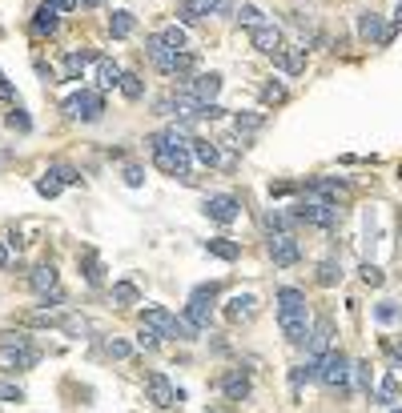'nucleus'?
Listing matches in <instances>:
<instances>
[{"instance_id": "28", "label": "nucleus", "mask_w": 402, "mask_h": 413, "mask_svg": "<svg viewBox=\"0 0 402 413\" xmlns=\"http://www.w3.org/2000/svg\"><path fill=\"white\" fill-rule=\"evenodd\" d=\"M237 21L245 24L250 32H254V28H261V24H270V21H265V12H261L258 4H241V8H237Z\"/></svg>"}, {"instance_id": "13", "label": "nucleus", "mask_w": 402, "mask_h": 413, "mask_svg": "<svg viewBox=\"0 0 402 413\" xmlns=\"http://www.w3.org/2000/svg\"><path fill=\"white\" fill-rule=\"evenodd\" d=\"M330 337H334V325L330 317L310 325V337H306V357H326L330 353Z\"/></svg>"}, {"instance_id": "18", "label": "nucleus", "mask_w": 402, "mask_h": 413, "mask_svg": "<svg viewBox=\"0 0 402 413\" xmlns=\"http://www.w3.org/2000/svg\"><path fill=\"white\" fill-rule=\"evenodd\" d=\"M254 313H258V297L254 293H237V297L225 301V317L230 321H250Z\"/></svg>"}, {"instance_id": "45", "label": "nucleus", "mask_w": 402, "mask_h": 413, "mask_svg": "<svg viewBox=\"0 0 402 413\" xmlns=\"http://www.w3.org/2000/svg\"><path fill=\"white\" fill-rule=\"evenodd\" d=\"M37 193H41V197H57V193H61V181H52V177H41V181H37Z\"/></svg>"}, {"instance_id": "6", "label": "nucleus", "mask_w": 402, "mask_h": 413, "mask_svg": "<svg viewBox=\"0 0 402 413\" xmlns=\"http://www.w3.org/2000/svg\"><path fill=\"white\" fill-rule=\"evenodd\" d=\"M141 325L145 329H153V333H161V337H177V341H181V317H173L165 305H149V309H141Z\"/></svg>"}, {"instance_id": "23", "label": "nucleus", "mask_w": 402, "mask_h": 413, "mask_svg": "<svg viewBox=\"0 0 402 413\" xmlns=\"http://www.w3.org/2000/svg\"><path fill=\"white\" fill-rule=\"evenodd\" d=\"M205 253H213L217 261H237L241 257V245L230 241V237H213V241H205Z\"/></svg>"}, {"instance_id": "51", "label": "nucleus", "mask_w": 402, "mask_h": 413, "mask_svg": "<svg viewBox=\"0 0 402 413\" xmlns=\"http://www.w3.org/2000/svg\"><path fill=\"white\" fill-rule=\"evenodd\" d=\"M0 269H8V245L0 241Z\"/></svg>"}, {"instance_id": "10", "label": "nucleus", "mask_w": 402, "mask_h": 413, "mask_svg": "<svg viewBox=\"0 0 402 413\" xmlns=\"http://www.w3.org/2000/svg\"><path fill=\"white\" fill-rule=\"evenodd\" d=\"M302 197H310V201H326V205H342V201H346V181H338V177H318V181L306 184Z\"/></svg>"}, {"instance_id": "2", "label": "nucleus", "mask_w": 402, "mask_h": 413, "mask_svg": "<svg viewBox=\"0 0 402 413\" xmlns=\"http://www.w3.org/2000/svg\"><path fill=\"white\" fill-rule=\"evenodd\" d=\"M37 366V349L28 341V333H4L0 337V369L17 373V369H32Z\"/></svg>"}, {"instance_id": "54", "label": "nucleus", "mask_w": 402, "mask_h": 413, "mask_svg": "<svg viewBox=\"0 0 402 413\" xmlns=\"http://www.w3.org/2000/svg\"><path fill=\"white\" fill-rule=\"evenodd\" d=\"M390 413H402V410H390Z\"/></svg>"}, {"instance_id": "49", "label": "nucleus", "mask_w": 402, "mask_h": 413, "mask_svg": "<svg viewBox=\"0 0 402 413\" xmlns=\"http://www.w3.org/2000/svg\"><path fill=\"white\" fill-rule=\"evenodd\" d=\"M141 181H145V169H141V165H129V169H125V184H133V189H137Z\"/></svg>"}, {"instance_id": "34", "label": "nucleus", "mask_w": 402, "mask_h": 413, "mask_svg": "<svg viewBox=\"0 0 402 413\" xmlns=\"http://www.w3.org/2000/svg\"><path fill=\"white\" fill-rule=\"evenodd\" d=\"M161 36H165V45L173 48V52H185V48H190V36H185V28H177V24H173V28H165Z\"/></svg>"}, {"instance_id": "36", "label": "nucleus", "mask_w": 402, "mask_h": 413, "mask_svg": "<svg viewBox=\"0 0 402 413\" xmlns=\"http://www.w3.org/2000/svg\"><path fill=\"white\" fill-rule=\"evenodd\" d=\"M399 313H402V309L394 305V301H379V305H374V321H379V325H390Z\"/></svg>"}, {"instance_id": "41", "label": "nucleus", "mask_w": 402, "mask_h": 413, "mask_svg": "<svg viewBox=\"0 0 402 413\" xmlns=\"http://www.w3.org/2000/svg\"><path fill=\"white\" fill-rule=\"evenodd\" d=\"M358 273H362V281H366V285H374V289H379L382 281H386V277H382V269H379V265H370V261H366Z\"/></svg>"}, {"instance_id": "33", "label": "nucleus", "mask_w": 402, "mask_h": 413, "mask_svg": "<svg viewBox=\"0 0 402 413\" xmlns=\"http://www.w3.org/2000/svg\"><path fill=\"white\" fill-rule=\"evenodd\" d=\"M379 401H382V405L399 401V373H394V369H390V373L382 377V385H379Z\"/></svg>"}, {"instance_id": "52", "label": "nucleus", "mask_w": 402, "mask_h": 413, "mask_svg": "<svg viewBox=\"0 0 402 413\" xmlns=\"http://www.w3.org/2000/svg\"><path fill=\"white\" fill-rule=\"evenodd\" d=\"M57 8H61V12H69V8H77V0H57Z\"/></svg>"}, {"instance_id": "53", "label": "nucleus", "mask_w": 402, "mask_h": 413, "mask_svg": "<svg viewBox=\"0 0 402 413\" xmlns=\"http://www.w3.org/2000/svg\"><path fill=\"white\" fill-rule=\"evenodd\" d=\"M97 4H105V0H77V8H97Z\"/></svg>"}, {"instance_id": "39", "label": "nucleus", "mask_w": 402, "mask_h": 413, "mask_svg": "<svg viewBox=\"0 0 402 413\" xmlns=\"http://www.w3.org/2000/svg\"><path fill=\"white\" fill-rule=\"evenodd\" d=\"M101 273H105V269H101L97 253H89V257H85V281H89V285H101Z\"/></svg>"}, {"instance_id": "44", "label": "nucleus", "mask_w": 402, "mask_h": 413, "mask_svg": "<svg viewBox=\"0 0 402 413\" xmlns=\"http://www.w3.org/2000/svg\"><path fill=\"white\" fill-rule=\"evenodd\" d=\"M261 125H265V116H241L237 113V133H258Z\"/></svg>"}, {"instance_id": "40", "label": "nucleus", "mask_w": 402, "mask_h": 413, "mask_svg": "<svg viewBox=\"0 0 402 413\" xmlns=\"http://www.w3.org/2000/svg\"><path fill=\"white\" fill-rule=\"evenodd\" d=\"M61 329H65V333H72V337H85V333H89V321H85V317H65V321H61Z\"/></svg>"}, {"instance_id": "12", "label": "nucleus", "mask_w": 402, "mask_h": 413, "mask_svg": "<svg viewBox=\"0 0 402 413\" xmlns=\"http://www.w3.org/2000/svg\"><path fill=\"white\" fill-rule=\"evenodd\" d=\"M145 390H149V401H153L157 410H169V405H173L177 397H181V393L169 385L165 373H149V377H145Z\"/></svg>"}, {"instance_id": "9", "label": "nucleus", "mask_w": 402, "mask_h": 413, "mask_svg": "<svg viewBox=\"0 0 402 413\" xmlns=\"http://www.w3.org/2000/svg\"><path fill=\"white\" fill-rule=\"evenodd\" d=\"M145 52H149L153 69H161V72H169V76H177V65H181V52H173V48L165 45V36H161V32L145 41Z\"/></svg>"}, {"instance_id": "7", "label": "nucleus", "mask_w": 402, "mask_h": 413, "mask_svg": "<svg viewBox=\"0 0 402 413\" xmlns=\"http://www.w3.org/2000/svg\"><path fill=\"white\" fill-rule=\"evenodd\" d=\"M298 257H302V245L294 241V233H270V261H274L278 269L298 265Z\"/></svg>"}, {"instance_id": "35", "label": "nucleus", "mask_w": 402, "mask_h": 413, "mask_svg": "<svg viewBox=\"0 0 402 413\" xmlns=\"http://www.w3.org/2000/svg\"><path fill=\"white\" fill-rule=\"evenodd\" d=\"M48 177H52V181H61V184H77V181H81V173H77L72 165H52V169H48Z\"/></svg>"}, {"instance_id": "3", "label": "nucleus", "mask_w": 402, "mask_h": 413, "mask_svg": "<svg viewBox=\"0 0 402 413\" xmlns=\"http://www.w3.org/2000/svg\"><path fill=\"white\" fill-rule=\"evenodd\" d=\"M350 377H354V361L346 357V353H326V357H318V381L326 385V390H338L346 393L350 390Z\"/></svg>"}, {"instance_id": "48", "label": "nucleus", "mask_w": 402, "mask_h": 413, "mask_svg": "<svg viewBox=\"0 0 402 413\" xmlns=\"http://www.w3.org/2000/svg\"><path fill=\"white\" fill-rule=\"evenodd\" d=\"M157 341H161V333H153V329H145V325H141V333H137V345H141V349H157Z\"/></svg>"}, {"instance_id": "14", "label": "nucleus", "mask_w": 402, "mask_h": 413, "mask_svg": "<svg viewBox=\"0 0 402 413\" xmlns=\"http://www.w3.org/2000/svg\"><path fill=\"white\" fill-rule=\"evenodd\" d=\"M250 41H254V48H258V52H265V56H278V52H282V28H278V24L270 21V24H261V28H254V32H250Z\"/></svg>"}, {"instance_id": "42", "label": "nucleus", "mask_w": 402, "mask_h": 413, "mask_svg": "<svg viewBox=\"0 0 402 413\" xmlns=\"http://www.w3.org/2000/svg\"><path fill=\"white\" fill-rule=\"evenodd\" d=\"M0 401H24V390L17 381H0Z\"/></svg>"}, {"instance_id": "17", "label": "nucleus", "mask_w": 402, "mask_h": 413, "mask_svg": "<svg viewBox=\"0 0 402 413\" xmlns=\"http://www.w3.org/2000/svg\"><path fill=\"white\" fill-rule=\"evenodd\" d=\"M358 36H362V41H374V45H390V41H386V24H382L379 12H362V17H358Z\"/></svg>"}, {"instance_id": "31", "label": "nucleus", "mask_w": 402, "mask_h": 413, "mask_svg": "<svg viewBox=\"0 0 402 413\" xmlns=\"http://www.w3.org/2000/svg\"><path fill=\"white\" fill-rule=\"evenodd\" d=\"M190 153H193V157H197L201 165H205V169H213V165L221 161V157H217V145H210V140H193Z\"/></svg>"}, {"instance_id": "47", "label": "nucleus", "mask_w": 402, "mask_h": 413, "mask_svg": "<svg viewBox=\"0 0 402 413\" xmlns=\"http://www.w3.org/2000/svg\"><path fill=\"white\" fill-rule=\"evenodd\" d=\"M354 381H358V390H370V366L366 361H354Z\"/></svg>"}, {"instance_id": "19", "label": "nucleus", "mask_w": 402, "mask_h": 413, "mask_svg": "<svg viewBox=\"0 0 402 413\" xmlns=\"http://www.w3.org/2000/svg\"><path fill=\"white\" fill-rule=\"evenodd\" d=\"M250 390H254V385H250V377H245L241 369H230V373L221 377V393H225L230 401H245V397H250Z\"/></svg>"}, {"instance_id": "21", "label": "nucleus", "mask_w": 402, "mask_h": 413, "mask_svg": "<svg viewBox=\"0 0 402 413\" xmlns=\"http://www.w3.org/2000/svg\"><path fill=\"white\" fill-rule=\"evenodd\" d=\"M28 285H32V293H41V297L52 293V289H61V285H57V269H52V265H37L32 277H28Z\"/></svg>"}, {"instance_id": "27", "label": "nucleus", "mask_w": 402, "mask_h": 413, "mask_svg": "<svg viewBox=\"0 0 402 413\" xmlns=\"http://www.w3.org/2000/svg\"><path fill=\"white\" fill-rule=\"evenodd\" d=\"M89 61H97L93 48H85V52H69V56H65V81H77V76L85 72V65H89Z\"/></svg>"}, {"instance_id": "16", "label": "nucleus", "mask_w": 402, "mask_h": 413, "mask_svg": "<svg viewBox=\"0 0 402 413\" xmlns=\"http://www.w3.org/2000/svg\"><path fill=\"white\" fill-rule=\"evenodd\" d=\"M185 92H193L201 105H213L217 92H221V76H217V72H201V76H193L190 85H185Z\"/></svg>"}, {"instance_id": "1", "label": "nucleus", "mask_w": 402, "mask_h": 413, "mask_svg": "<svg viewBox=\"0 0 402 413\" xmlns=\"http://www.w3.org/2000/svg\"><path fill=\"white\" fill-rule=\"evenodd\" d=\"M274 305H278V325H282V333L290 337L294 345H306L310 337V305H306V293L302 289H294V285H285L274 293Z\"/></svg>"}, {"instance_id": "43", "label": "nucleus", "mask_w": 402, "mask_h": 413, "mask_svg": "<svg viewBox=\"0 0 402 413\" xmlns=\"http://www.w3.org/2000/svg\"><path fill=\"white\" fill-rule=\"evenodd\" d=\"M8 129H17V133H28V129H32V120L24 116V109H12V113H8Z\"/></svg>"}, {"instance_id": "32", "label": "nucleus", "mask_w": 402, "mask_h": 413, "mask_svg": "<svg viewBox=\"0 0 402 413\" xmlns=\"http://www.w3.org/2000/svg\"><path fill=\"white\" fill-rule=\"evenodd\" d=\"M338 281H342V265H338V261H322V265H318V285L330 289Z\"/></svg>"}, {"instance_id": "15", "label": "nucleus", "mask_w": 402, "mask_h": 413, "mask_svg": "<svg viewBox=\"0 0 402 413\" xmlns=\"http://www.w3.org/2000/svg\"><path fill=\"white\" fill-rule=\"evenodd\" d=\"M221 8H230V4L225 0H181L177 4V17L193 24V21H205L210 12H221Z\"/></svg>"}, {"instance_id": "25", "label": "nucleus", "mask_w": 402, "mask_h": 413, "mask_svg": "<svg viewBox=\"0 0 402 413\" xmlns=\"http://www.w3.org/2000/svg\"><path fill=\"white\" fill-rule=\"evenodd\" d=\"M274 61H278V69L282 72H302L306 69V48H282Z\"/></svg>"}, {"instance_id": "50", "label": "nucleus", "mask_w": 402, "mask_h": 413, "mask_svg": "<svg viewBox=\"0 0 402 413\" xmlns=\"http://www.w3.org/2000/svg\"><path fill=\"white\" fill-rule=\"evenodd\" d=\"M0 100H17V92H12V85L0 76Z\"/></svg>"}, {"instance_id": "11", "label": "nucleus", "mask_w": 402, "mask_h": 413, "mask_svg": "<svg viewBox=\"0 0 402 413\" xmlns=\"http://www.w3.org/2000/svg\"><path fill=\"white\" fill-rule=\"evenodd\" d=\"M237 197H230V193H217V197H210L205 201V217L210 221H217V225H234L237 221Z\"/></svg>"}, {"instance_id": "46", "label": "nucleus", "mask_w": 402, "mask_h": 413, "mask_svg": "<svg viewBox=\"0 0 402 413\" xmlns=\"http://www.w3.org/2000/svg\"><path fill=\"white\" fill-rule=\"evenodd\" d=\"M261 96H265V100H274V105H282V100H285V89L278 85V81H270V85L261 89Z\"/></svg>"}, {"instance_id": "37", "label": "nucleus", "mask_w": 402, "mask_h": 413, "mask_svg": "<svg viewBox=\"0 0 402 413\" xmlns=\"http://www.w3.org/2000/svg\"><path fill=\"white\" fill-rule=\"evenodd\" d=\"M314 377H318V357H306V366L294 369V377H290V381H294V385H302V381H314Z\"/></svg>"}, {"instance_id": "22", "label": "nucleus", "mask_w": 402, "mask_h": 413, "mask_svg": "<svg viewBox=\"0 0 402 413\" xmlns=\"http://www.w3.org/2000/svg\"><path fill=\"white\" fill-rule=\"evenodd\" d=\"M185 317H190V321L197 325V333H201V329H210V321H213V305H210V301L190 297V305H185Z\"/></svg>"}, {"instance_id": "4", "label": "nucleus", "mask_w": 402, "mask_h": 413, "mask_svg": "<svg viewBox=\"0 0 402 413\" xmlns=\"http://www.w3.org/2000/svg\"><path fill=\"white\" fill-rule=\"evenodd\" d=\"M298 221H306V225H318V229H330V225H338L342 221V205H326V201H310V197H302L298 201Z\"/></svg>"}, {"instance_id": "29", "label": "nucleus", "mask_w": 402, "mask_h": 413, "mask_svg": "<svg viewBox=\"0 0 402 413\" xmlns=\"http://www.w3.org/2000/svg\"><path fill=\"white\" fill-rule=\"evenodd\" d=\"M109 297H113V305H133L141 293H137V285H133V281H117V285L109 289Z\"/></svg>"}, {"instance_id": "38", "label": "nucleus", "mask_w": 402, "mask_h": 413, "mask_svg": "<svg viewBox=\"0 0 402 413\" xmlns=\"http://www.w3.org/2000/svg\"><path fill=\"white\" fill-rule=\"evenodd\" d=\"M105 353H109V357H117V361H125V357L133 353V345L121 341V337H109V341H105Z\"/></svg>"}, {"instance_id": "24", "label": "nucleus", "mask_w": 402, "mask_h": 413, "mask_svg": "<svg viewBox=\"0 0 402 413\" xmlns=\"http://www.w3.org/2000/svg\"><path fill=\"white\" fill-rule=\"evenodd\" d=\"M121 76H125L121 65H113V61H97V85H101V89H121Z\"/></svg>"}, {"instance_id": "20", "label": "nucleus", "mask_w": 402, "mask_h": 413, "mask_svg": "<svg viewBox=\"0 0 402 413\" xmlns=\"http://www.w3.org/2000/svg\"><path fill=\"white\" fill-rule=\"evenodd\" d=\"M57 21H61V8H57V0H45V4L37 8L32 32H37V36H45V32H52V28H57Z\"/></svg>"}, {"instance_id": "8", "label": "nucleus", "mask_w": 402, "mask_h": 413, "mask_svg": "<svg viewBox=\"0 0 402 413\" xmlns=\"http://www.w3.org/2000/svg\"><path fill=\"white\" fill-rule=\"evenodd\" d=\"M153 161H157L161 173L185 181V177H190V165H193V153L190 149H153Z\"/></svg>"}, {"instance_id": "5", "label": "nucleus", "mask_w": 402, "mask_h": 413, "mask_svg": "<svg viewBox=\"0 0 402 413\" xmlns=\"http://www.w3.org/2000/svg\"><path fill=\"white\" fill-rule=\"evenodd\" d=\"M65 113H69L72 120H85V125H93V120H101V113H105V100H101V92L81 89V92H72L69 100H65Z\"/></svg>"}, {"instance_id": "26", "label": "nucleus", "mask_w": 402, "mask_h": 413, "mask_svg": "<svg viewBox=\"0 0 402 413\" xmlns=\"http://www.w3.org/2000/svg\"><path fill=\"white\" fill-rule=\"evenodd\" d=\"M133 28H137L133 12H113V17H109V36H113V41H125V36H133Z\"/></svg>"}, {"instance_id": "30", "label": "nucleus", "mask_w": 402, "mask_h": 413, "mask_svg": "<svg viewBox=\"0 0 402 413\" xmlns=\"http://www.w3.org/2000/svg\"><path fill=\"white\" fill-rule=\"evenodd\" d=\"M121 96H125V100H141L145 96V85H141L137 72H125V76H121Z\"/></svg>"}]
</instances>
